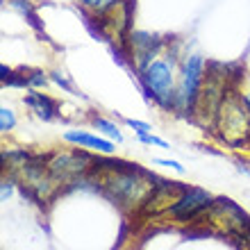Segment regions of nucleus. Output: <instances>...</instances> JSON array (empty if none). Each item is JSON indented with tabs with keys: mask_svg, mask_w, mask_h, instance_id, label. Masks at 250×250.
I'll list each match as a JSON object with an SVG mask.
<instances>
[{
	"mask_svg": "<svg viewBox=\"0 0 250 250\" xmlns=\"http://www.w3.org/2000/svg\"><path fill=\"white\" fill-rule=\"evenodd\" d=\"M175 66L178 60L175 55H166V60H155L148 64L141 73H137L139 86L148 100H152L157 107L166 109V112H175Z\"/></svg>",
	"mask_w": 250,
	"mask_h": 250,
	"instance_id": "1",
	"label": "nucleus"
},
{
	"mask_svg": "<svg viewBox=\"0 0 250 250\" xmlns=\"http://www.w3.org/2000/svg\"><path fill=\"white\" fill-rule=\"evenodd\" d=\"M216 130L221 132V139L230 146H241L250 134V109L246 105L244 96L237 91L225 93L223 103L216 114Z\"/></svg>",
	"mask_w": 250,
	"mask_h": 250,
	"instance_id": "2",
	"label": "nucleus"
},
{
	"mask_svg": "<svg viewBox=\"0 0 250 250\" xmlns=\"http://www.w3.org/2000/svg\"><path fill=\"white\" fill-rule=\"evenodd\" d=\"M205 75H207V62L203 55H189L185 62L180 64V78L178 89H175V112L191 116L196 114V105L200 98L205 84Z\"/></svg>",
	"mask_w": 250,
	"mask_h": 250,
	"instance_id": "3",
	"label": "nucleus"
},
{
	"mask_svg": "<svg viewBox=\"0 0 250 250\" xmlns=\"http://www.w3.org/2000/svg\"><path fill=\"white\" fill-rule=\"evenodd\" d=\"M214 205V198L211 193H207L200 187H187L178 198L175 203L164 211V216L178 221V223H187V221H193L198 218L203 211H209V207Z\"/></svg>",
	"mask_w": 250,
	"mask_h": 250,
	"instance_id": "4",
	"label": "nucleus"
},
{
	"mask_svg": "<svg viewBox=\"0 0 250 250\" xmlns=\"http://www.w3.org/2000/svg\"><path fill=\"white\" fill-rule=\"evenodd\" d=\"M125 48L130 53L132 71L141 73L148 64L159 60V55L164 53L166 48V41L162 37H155V34L148 32H130V37L125 41Z\"/></svg>",
	"mask_w": 250,
	"mask_h": 250,
	"instance_id": "5",
	"label": "nucleus"
},
{
	"mask_svg": "<svg viewBox=\"0 0 250 250\" xmlns=\"http://www.w3.org/2000/svg\"><path fill=\"white\" fill-rule=\"evenodd\" d=\"M89 164H93V157H89L86 152H80V150L55 152V155H50V159L46 162L48 171L53 173L60 182L73 180V178H78V175H86V173L91 171Z\"/></svg>",
	"mask_w": 250,
	"mask_h": 250,
	"instance_id": "6",
	"label": "nucleus"
},
{
	"mask_svg": "<svg viewBox=\"0 0 250 250\" xmlns=\"http://www.w3.org/2000/svg\"><path fill=\"white\" fill-rule=\"evenodd\" d=\"M64 141L66 144H73L78 148H84V150H96L100 155H112L116 148L109 139H103V137H96L91 132H82V130H68L64 132Z\"/></svg>",
	"mask_w": 250,
	"mask_h": 250,
	"instance_id": "7",
	"label": "nucleus"
},
{
	"mask_svg": "<svg viewBox=\"0 0 250 250\" xmlns=\"http://www.w3.org/2000/svg\"><path fill=\"white\" fill-rule=\"evenodd\" d=\"M23 103L43 121H53V119H57V114H60L57 100H53L50 96H46V93H39L37 89H30V93L23 98Z\"/></svg>",
	"mask_w": 250,
	"mask_h": 250,
	"instance_id": "8",
	"label": "nucleus"
},
{
	"mask_svg": "<svg viewBox=\"0 0 250 250\" xmlns=\"http://www.w3.org/2000/svg\"><path fill=\"white\" fill-rule=\"evenodd\" d=\"M9 7H12L14 12H19L23 19L30 23V25L34 27V30H39L41 32V23H39V16H37V12H34V5L30 2V0H9Z\"/></svg>",
	"mask_w": 250,
	"mask_h": 250,
	"instance_id": "9",
	"label": "nucleus"
},
{
	"mask_svg": "<svg viewBox=\"0 0 250 250\" xmlns=\"http://www.w3.org/2000/svg\"><path fill=\"white\" fill-rule=\"evenodd\" d=\"M121 2H123V0H78V5L82 7V9H89V12L96 14V16H105V14L114 12Z\"/></svg>",
	"mask_w": 250,
	"mask_h": 250,
	"instance_id": "10",
	"label": "nucleus"
},
{
	"mask_svg": "<svg viewBox=\"0 0 250 250\" xmlns=\"http://www.w3.org/2000/svg\"><path fill=\"white\" fill-rule=\"evenodd\" d=\"M91 123L98 127L105 137H109L112 141H123V137H121V132H119V127L112 123V121H107V119H103V116H93L91 119Z\"/></svg>",
	"mask_w": 250,
	"mask_h": 250,
	"instance_id": "11",
	"label": "nucleus"
},
{
	"mask_svg": "<svg viewBox=\"0 0 250 250\" xmlns=\"http://www.w3.org/2000/svg\"><path fill=\"white\" fill-rule=\"evenodd\" d=\"M0 80H2V84L7 86H27V78L25 73H16L12 68H7V66H0Z\"/></svg>",
	"mask_w": 250,
	"mask_h": 250,
	"instance_id": "12",
	"label": "nucleus"
},
{
	"mask_svg": "<svg viewBox=\"0 0 250 250\" xmlns=\"http://www.w3.org/2000/svg\"><path fill=\"white\" fill-rule=\"evenodd\" d=\"M16 127V116L9 107H0V132L7 134V132H12Z\"/></svg>",
	"mask_w": 250,
	"mask_h": 250,
	"instance_id": "13",
	"label": "nucleus"
},
{
	"mask_svg": "<svg viewBox=\"0 0 250 250\" xmlns=\"http://www.w3.org/2000/svg\"><path fill=\"white\" fill-rule=\"evenodd\" d=\"M25 78H27V86L30 89H43L48 84V75L43 71H30V73H25Z\"/></svg>",
	"mask_w": 250,
	"mask_h": 250,
	"instance_id": "14",
	"label": "nucleus"
},
{
	"mask_svg": "<svg viewBox=\"0 0 250 250\" xmlns=\"http://www.w3.org/2000/svg\"><path fill=\"white\" fill-rule=\"evenodd\" d=\"M125 125H127V127H132V130L137 132V137H139V134H150V132H152V127H150L148 123H146V121L125 119Z\"/></svg>",
	"mask_w": 250,
	"mask_h": 250,
	"instance_id": "15",
	"label": "nucleus"
},
{
	"mask_svg": "<svg viewBox=\"0 0 250 250\" xmlns=\"http://www.w3.org/2000/svg\"><path fill=\"white\" fill-rule=\"evenodd\" d=\"M139 141L141 144H146V146H159V148H168V144H166L164 139H159V137H155V134H139Z\"/></svg>",
	"mask_w": 250,
	"mask_h": 250,
	"instance_id": "16",
	"label": "nucleus"
},
{
	"mask_svg": "<svg viewBox=\"0 0 250 250\" xmlns=\"http://www.w3.org/2000/svg\"><path fill=\"white\" fill-rule=\"evenodd\" d=\"M12 191H14V182H12V180H7V178H2V191H0V200H2V203H7V198L12 196Z\"/></svg>",
	"mask_w": 250,
	"mask_h": 250,
	"instance_id": "17",
	"label": "nucleus"
},
{
	"mask_svg": "<svg viewBox=\"0 0 250 250\" xmlns=\"http://www.w3.org/2000/svg\"><path fill=\"white\" fill-rule=\"evenodd\" d=\"M155 164H159V166H168V168H173V171L185 173V166L180 164V162H173V159H155Z\"/></svg>",
	"mask_w": 250,
	"mask_h": 250,
	"instance_id": "18",
	"label": "nucleus"
},
{
	"mask_svg": "<svg viewBox=\"0 0 250 250\" xmlns=\"http://www.w3.org/2000/svg\"><path fill=\"white\" fill-rule=\"evenodd\" d=\"M50 80H53V82H55V84H57V86H62V89H66V91H71V84L66 82V78H64V75H62V73H57V71H55V73H50Z\"/></svg>",
	"mask_w": 250,
	"mask_h": 250,
	"instance_id": "19",
	"label": "nucleus"
}]
</instances>
